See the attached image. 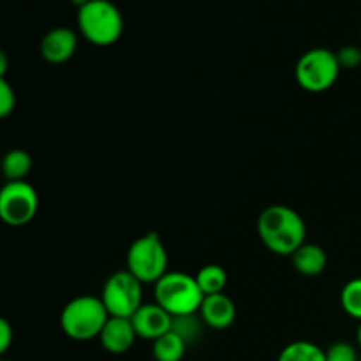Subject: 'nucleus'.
<instances>
[{"instance_id": "nucleus-1", "label": "nucleus", "mask_w": 361, "mask_h": 361, "mask_svg": "<svg viewBox=\"0 0 361 361\" xmlns=\"http://www.w3.org/2000/svg\"><path fill=\"white\" fill-rule=\"evenodd\" d=\"M257 233L270 252L291 257L305 243L307 226L296 210L286 204H271L261 212Z\"/></svg>"}, {"instance_id": "nucleus-2", "label": "nucleus", "mask_w": 361, "mask_h": 361, "mask_svg": "<svg viewBox=\"0 0 361 361\" xmlns=\"http://www.w3.org/2000/svg\"><path fill=\"white\" fill-rule=\"evenodd\" d=\"M78 30L90 44L108 48L123 34V16L111 0H90L78 7Z\"/></svg>"}, {"instance_id": "nucleus-3", "label": "nucleus", "mask_w": 361, "mask_h": 361, "mask_svg": "<svg viewBox=\"0 0 361 361\" xmlns=\"http://www.w3.org/2000/svg\"><path fill=\"white\" fill-rule=\"evenodd\" d=\"M108 319L109 314L101 296L81 295L66 303L60 314V326L71 341L88 342L99 338Z\"/></svg>"}, {"instance_id": "nucleus-4", "label": "nucleus", "mask_w": 361, "mask_h": 361, "mask_svg": "<svg viewBox=\"0 0 361 361\" xmlns=\"http://www.w3.org/2000/svg\"><path fill=\"white\" fill-rule=\"evenodd\" d=\"M154 286L155 303L173 317L200 312L204 295L192 275L183 271H168Z\"/></svg>"}, {"instance_id": "nucleus-5", "label": "nucleus", "mask_w": 361, "mask_h": 361, "mask_svg": "<svg viewBox=\"0 0 361 361\" xmlns=\"http://www.w3.org/2000/svg\"><path fill=\"white\" fill-rule=\"evenodd\" d=\"M127 270L141 284H155L168 274V250L157 233H147L130 243Z\"/></svg>"}, {"instance_id": "nucleus-6", "label": "nucleus", "mask_w": 361, "mask_h": 361, "mask_svg": "<svg viewBox=\"0 0 361 361\" xmlns=\"http://www.w3.org/2000/svg\"><path fill=\"white\" fill-rule=\"evenodd\" d=\"M341 63L337 53L328 48H312L303 53L295 67V76L300 87L310 94L326 92L337 83L341 76Z\"/></svg>"}, {"instance_id": "nucleus-7", "label": "nucleus", "mask_w": 361, "mask_h": 361, "mask_svg": "<svg viewBox=\"0 0 361 361\" xmlns=\"http://www.w3.org/2000/svg\"><path fill=\"white\" fill-rule=\"evenodd\" d=\"M101 300L109 317H130L143 305V284L129 270L116 271L102 288Z\"/></svg>"}, {"instance_id": "nucleus-8", "label": "nucleus", "mask_w": 361, "mask_h": 361, "mask_svg": "<svg viewBox=\"0 0 361 361\" xmlns=\"http://www.w3.org/2000/svg\"><path fill=\"white\" fill-rule=\"evenodd\" d=\"M39 196L28 182H7L0 190V219L11 228H23L34 221Z\"/></svg>"}, {"instance_id": "nucleus-9", "label": "nucleus", "mask_w": 361, "mask_h": 361, "mask_svg": "<svg viewBox=\"0 0 361 361\" xmlns=\"http://www.w3.org/2000/svg\"><path fill=\"white\" fill-rule=\"evenodd\" d=\"M78 48V34L69 27H55L46 32L39 44L41 56L48 63L59 66V63L69 62L74 56Z\"/></svg>"}, {"instance_id": "nucleus-10", "label": "nucleus", "mask_w": 361, "mask_h": 361, "mask_svg": "<svg viewBox=\"0 0 361 361\" xmlns=\"http://www.w3.org/2000/svg\"><path fill=\"white\" fill-rule=\"evenodd\" d=\"M130 321L137 337L152 342L171 331L173 326V316L157 303H143Z\"/></svg>"}, {"instance_id": "nucleus-11", "label": "nucleus", "mask_w": 361, "mask_h": 361, "mask_svg": "<svg viewBox=\"0 0 361 361\" xmlns=\"http://www.w3.org/2000/svg\"><path fill=\"white\" fill-rule=\"evenodd\" d=\"M137 338L133 321L126 317H109L106 326L102 328L99 341L109 355H123L133 348Z\"/></svg>"}, {"instance_id": "nucleus-12", "label": "nucleus", "mask_w": 361, "mask_h": 361, "mask_svg": "<svg viewBox=\"0 0 361 361\" xmlns=\"http://www.w3.org/2000/svg\"><path fill=\"white\" fill-rule=\"evenodd\" d=\"M200 317L207 326L214 330H226L236 319V307L224 293L204 296L200 309Z\"/></svg>"}, {"instance_id": "nucleus-13", "label": "nucleus", "mask_w": 361, "mask_h": 361, "mask_svg": "<svg viewBox=\"0 0 361 361\" xmlns=\"http://www.w3.org/2000/svg\"><path fill=\"white\" fill-rule=\"evenodd\" d=\"M293 267L298 274L305 277H316L326 270L328 256L326 250L316 243H303L298 250L291 256Z\"/></svg>"}, {"instance_id": "nucleus-14", "label": "nucleus", "mask_w": 361, "mask_h": 361, "mask_svg": "<svg viewBox=\"0 0 361 361\" xmlns=\"http://www.w3.org/2000/svg\"><path fill=\"white\" fill-rule=\"evenodd\" d=\"M32 169V157L23 148H13L2 159V173L7 182H21Z\"/></svg>"}, {"instance_id": "nucleus-15", "label": "nucleus", "mask_w": 361, "mask_h": 361, "mask_svg": "<svg viewBox=\"0 0 361 361\" xmlns=\"http://www.w3.org/2000/svg\"><path fill=\"white\" fill-rule=\"evenodd\" d=\"M185 349V341L178 337L175 331H168V334L162 335L161 338L154 342L152 355H154L155 361H182Z\"/></svg>"}, {"instance_id": "nucleus-16", "label": "nucleus", "mask_w": 361, "mask_h": 361, "mask_svg": "<svg viewBox=\"0 0 361 361\" xmlns=\"http://www.w3.org/2000/svg\"><path fill=\"white\" fill-rule=\"evenodd\" d=\"M277 361H326V351L309 341H296L286 345Z\"/></svg>"}, {"instance_id": "nucleus-17", "label": "nucleus", "mask_w": 361, "mask_h": 361, "mask_svg": "<svg viewBox=\"0 0 361 361\" xmlns=\"http://www.w3.org/2000/svg\"><path fill=\"white\" fill-rule=\"evenodd\" d=\"M196 281L204 296L219 295V293H224L226 284H228V274L219 264H207L196 274Z\"/></svg>"}, {"instance_id": "nucleus-18", "label": "nucleus", "mask_w": 361, "mask_h": 361, "mask_svg": "<svg viewBox=\"0 0 361 361\" xmlns=\"http://www.w3.org/2000/svg\"><path fill=\"white\" fill-rule=\"evenodd\" d=\"M341 305L348 316L358 319L361 323V277L353 279L342 288Z\"/></svg>"}, {"instance_id": "nucleus-19", "label": "nucleus", "mask_w": 361, "mask_h": 361, "mask_svg": "<svg viewBox=\"0 0 361 361\" xmlns=\"http://www.w3.org/2000/svg\"><path fill=\"white\" fill-rule=\"evenodd\" d=\"M203 319L197 317V314H189V316H178L173 317V326L171 331H175L178 337H182L185 341V344L189 345L190 342L196 341L201 335L203 330Z\"/></svg>"}, {"instance_id": "nucleus-20", "label": "nucleus", "mask_w": 361, "mask_h": 361, "mask_svg": "<svg viewBox=\"0 0 361 361\" xmlns=\"http://www.w3.org/2000/svg\"><path fill=\"white\" fill-rule=\"evenodd\" d=\"M326 361H358V351L349 342H335L326 349Z\"/></svg>"}, {"instance_id": "nucleus-21", "label": "nucleus", "mask_w": 361, "mask_h": 361, "mask_svg": "<svg viewBox=\"0 0 361 361\" xmlns=\"http://www.w3.org/2000/svg\"><path fill=\"white\" fill-rule=\"evenodd\" d=\"M16 108V92L6 78H0V116L7 118Z\"/></svg>"}, {"instance_id": "nucleus-22", "label": "nucleus", "mask_w": 361, "mask_h": 361, "mask_svg": "<svg viewBox=\"0 0 361 361\" xmlns=\"http://www.w3.org/2000/svg\"><path fill=\"white\" fill-rule=\"evenodd\" d=\"M337 59L342 69H356L361 66V48L356 44L342 46L337 51Z\"/></svg>"}, {"instance_id": "nucleus-23", "label": "nucleus", "mask_w": 361, "mask_h": 361, "mask_svg": "<svg viewBox=\"0 0 361 361\" xmlns=\"http://www.w3.org/2000/svg\"><path fill=\"white\" fill-rule=\"evenodd\" d=\"M13 338H14V331L11 328L9 321L6 319H0V353H7V349L11 348L13 344Z\"/></svg>"}, {"instance_id": "nucleus-24", "label": "nucleus", "mask_w": 361, "mask_h": 361, "mask_svg": "<svg viewBox=\"0 0 361 361\" xmlns=\"http://www.w3.org/2000/svg\"><path fill=\"white\" fill-rule=\"evenodd\" d=\"M7 71V55L6 53H0V78H6Z\"/></svg>"}, {"instance_id": "nucleus-25", "label": "nucleus", "mask_w": 361, "mask_h": 361, "mask_svg": "<svg viewBox=\"0 0 361 361\" xmlns=\"http://www.w3.org/2000/svg\"><path fill=\"white\" fill-rule=\"evenodd\" d=\"M69 2H71V4H74V6L81 7V6H85V4L90 2V0H69Z\"/></svg>"}, {"instance_id": "nucleus-26", "label": "nucleus", "mask_w": 361, "mask_h": 361, "mask_svg": "<svg viewBox=\"0 0 361 361\" xmlns=\"http://www.w3.org/2000/svg\"><path fill=\"white\" fill-rule=\"evenodd\" d=\"M356 342H358V345L361 348V323H360L358 330H356Z\"/></svg>"}, {"instance_id": "nucleus-27", "label": "nucleus", "mask_w": 361, "mask_h": 361, "mask_svg": "<svg viewBox=\"0 0 361 361\" xmlns=\"http://www.w3.org/2000/svg\"><path fill=\"white\" fill-rule=\"evenodd\" d=\"M360 39H361V28H360Z\"/></svg>"}]
</instances>
